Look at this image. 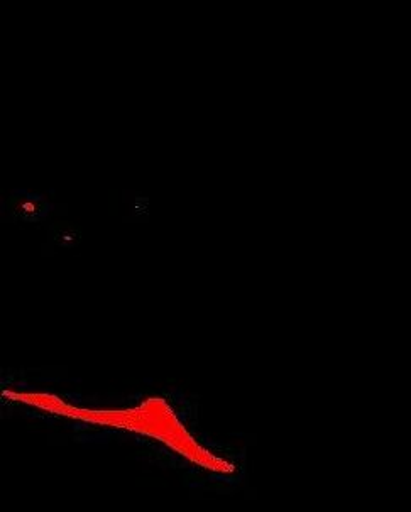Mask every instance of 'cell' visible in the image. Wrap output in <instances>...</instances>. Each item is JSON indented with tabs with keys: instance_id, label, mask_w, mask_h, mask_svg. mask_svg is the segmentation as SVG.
<instances>
[{
	"instance_id": "cell-3",
	"label": "cell",
	"mask_w": 411,
	"mask_h": 512,
	"mask_svg": "<svg viewBox=\"0 0 411 512\" xmlns=\"http://www.w3.org/2000/svg\"><path fill=\"white\" fill-rule=\"evenodd\" d=\"M51 235L56 244L63 247L77 246L78 242L82 240V232L78 227L72 224H56L51 229Z\"/></svg>"
},
{
	"instance_id": "cell-2",
	"label": "cell",
	"mask_w": 411,
	"mask_h": 512,
	"mask_svg": "<svg viewBox=\"0 0 411 512\" xmlns=\"http://www.w3.org/2000/svg\"><path fill=\"white\" fill-rule=\"evenodd\" d=\"M9 210L14 217L22 218V220H39V218L46 217L50 207L41 198L31 197V195H16L9 200Z\"/></svg>"
},
{
	"instance_id": "cell-1",
	"label": "cell",
	"mask_w": 411,
	"mask_h": 512,
	"mask_svg": "<svg viewBox=\"0 0 411 512\" xmlns=\"http://www.w3.org/2000/svg\"><path fill=\"white\" fill-rule=\"evenodd\" d=\"M17 398L26 403L50 409L55 413L78 418V420L121 426V428H129V430L154 436L161 442H165L166 445L176 448L183 455H187L193 462L200 463L214 472L231 474L234 470L231 463L224 462V460L214 457L212 453L205 452L203 448L198 447L192 436L188 435L185 428L180 425V421L176 420L175 414L171 413V409L161 399H149L144 406L131 409V411H85V409L72 408V406L61 403L56 398H48V396H17Z\"/></svg>"
}]
</instances>
